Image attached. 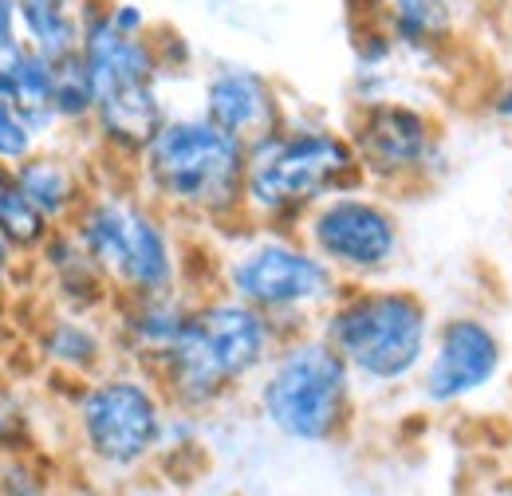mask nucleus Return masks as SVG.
I'll return each mask as SVG.
<instances>
[{
    "mask_svg": "<svg viewBox=\"0 0 512 496\" xmlns=\"http://www.w3.org/2000/svg\"><path fill=\"white\" fill-rule=\"evenodd\" d=\"M16 248L8 245L4 237H0V288H8V280H12V268H16Z\"/></svg>",
    "mask_w": 512,
    "mask_h": 496,
    "instance_id": "obj_27",
    "label": "nucleus"
},
{
    "mask_svg": "<svg viewBox=\"0 0 512 496\" xmlns=\"http://www.w3.org/2000/svg\"><path fill=\"white\" fill-rule=\"evenodd\" d=\"M256 414L296 445H331L351 430L359 382L316 327L284 335L253 382Z\"/></svg>",
    "mask_w": 512,
    "mask_h": 496,
    "instance_id": "obj_7",
    "label": "nucleus"
},
{
    "mask_svg": "<svg viewBox=\"0 0 512 496\" xmlns=\"http://www.w3.org/2000/svg\"><path fill=\"white\" fill-rule=\"evenodd\" d=\"M16 170V182L20 189L32 197V205L56 225L67 229L75 221V213L83 209V201L91 197V186L83 178V170L75 166V158H64L56 150H36L32 158H24Z\"/></svg>",
    "mask_w": 512,
    "mask_h": 496,
    "instance_id": "obj_16",
    "label": "nucleus"
},
{
    "mask_svg": "<svg viewBox=\"0 0 512 496\" xmlns=\"http://www.w3.org/2000/svg\"><path fill=\"white\" fill-rule=\"evenodd\" d=\"M158 28V24H154ZM79 56L95 83L91 134L111 158L138 162L146 142L166 123V63L150 36H119L107 20V0H83V44Z\"/></svg>",
    "mask_w": 512,
    "mask_h": 496,
    "instance_id": "obj_5",
    "label": "nucleus"
},
{
    "mask_svg": "<svg viewBox=\"0 0 512 496\" xmlns=\"http://www.w3.org/2000/svg\"><path fill=\"white\" fill-rule=\"evenodd\" d=\"M221 292L268 315L284 335L308 331L343 292V280L296 229L253 225L221 256Z\"/></svg>",
    "mask_w": 512,
    "mask_h": 496,
    "instance_id": "obj_8",
    "label": "nucleus"
},
{
    "mask_svg": "<svg viewBox=\"0 0 512 496\" xmlns=\"http://www.w3.org/2000/svg\"><path fill=\"white\" fill-rule=\"evenodd\" d=\"M111 347H115V335L107 339L95 323H91V311H64L56 315L44 335H40V351L44 359L64 374L75 378H95L103 374L107 359H111Z\"/></svg>",
    "mask_w": 512,
    "mask_h": 496,
    "instance_id": "obj_19",
    "label": "nucleus"
},
{
    "mask_svg": "<svg viewBox=\"0 0 512 496\" xmlns=\"http://www.w3.org/2000/svg\"><path fill=\"white\" fill-rule=\"evenodd\" d=\"M174 406L162 382L142 367L103 371L75 394V426L83 449L107 469L146 465L162 441Z\"/></svg>",
    "mask_w": 512,
    "mask_h": 496,
    "instance_id": "obj_10",
    "label": "nucleus"
},
{
    "mask_svg": "<svg viewBox=\"0 0 512 496\" xmlns=\"http://www.w3.org/2000/svg\"><path fill=\"white\" fill-rule=\"evenodd\" d=\"M312 252L331 264L343 284L386 280L406 252V229L390 197L363 186H351L320 201L296 229Z\"/></svg>",
    "mask_w": 512,
    "mask_h": 496,
    "instance_id": "obj_11",
    "label": "nucleus"
},
{
    "mask_svg": "<svg viewBox=\"0 0 512 496\" xmlns=\"http://www.w3.org/2000/svg\"><path fill=\"white\" fill-rule=\"evenodd\" d=\"M481 0H355V16L383 28L402 60H442L465 36Z\"/></svg>",
    "mask_w": 512,
    "mask_h": 496,
    "instance_id": "obj_14",
    "label": "nucleus"
},
{
    "mask_svg": "<svg viewBox=\"0 0 512 496\" xmlns=\"http://www.w3.org/2000/svg\"><path fill=\"white\" fill-rule=\"evenodd\" d=\"M193 300H186L182 292L170 296H142V300H115V347L123 351L130 367L154 374V367L170 355V347L178 343L186 319H190Z\"/></svg>",
    "mask_w": 512,
    "mask_h": 496,
    "instance_id": "obj_15",
    "label": "nucleus"
},
{
    "mask_svg": "<svg viewBox=\"0 0 512 496\" xmlns=\"http://www.w3.org/2000/svg\"><path fill=\"white\" fill-rule=\"evenodd\" d=\"M347 138L355 146L363 182L379 193L430 189L449 166L442 115L402 95L355 99Z\"/></svg>",
    "mask_w": 512,
    "mask_h": 496,
    "instance_id": "obj_9",
    "label": "nucleus"
},
{
    "mask_svg": "<svg viewBox=\"0 0 512 496\" xmlns=\"http://www.w3.org/2000/svg\"><path fill=\"white\" fill-rule=\"evenodd\" d=\"M213 126H221L241 146H256L292 115L276 79L249 63H213L201 75V107Z\"/></svg>",
    "mask_w": 512,
    "mask_h": 496,
    "instance_id": "obj_13",
    "label": "nucleus"
},
{
    "mask_svg": "<svg viewBox=\"0 0 512 496\" xmlns=\"http://www.w3.org/2000/svg\"><path fill=\"white\" fill-rule=\"evenodd\" d=\"M509 343L501 327L481 311H453L438 319L430 355L414 378V390L426 410H461L505 382Z\"/></svg>",
    "mask_w": 512,
    "mask_h": 496,
    "instance_id": "obj_12",
    "label": "nucleus"
},
{
    "mask_svg": "<svg viewBox=\"0 0 512 496\" xmlns=\"http://www.w3.org/2000/svg\"><path fill=\"white\" fill-rule=\"evenodd\" d=\"M130 170L138 193L178 221L217 229L245 221L249 146L229 138L201 111H170Z\"/></svg>",
    "mask_w": 512,
    "mask_h": 496,
    "instance_id": "obj_1",
    "label": "nucleus"
},
{
    "mask_svg": "<svg viewBox=\"0 0 512 496\" xmlns=\"http://www.w3.org/2000/svg\"><path fill=\"white\" fill-rule=\"evenodd\" d=\"M40 134L4 95H0V166H20L40 150Z\"/></svg>",
    "mask_w": 512,
    "mask_h": 496,
    "instance_id": "obj_23",
    "label": "nucleus"
},
{
    "mask_svg": "<svg viewBox=\"0 0 512 496\" xmlns=\"http://www.w3.org/2000/svg\"><path fill=\"white\" fill-rule=\"evenodd\" d=\"M20 40L48 56L52 63L67 60L83 44V0H16Z\"/></svg>",
    "mask_w": 512,
    "mask_h": 496,
    "instance_id": "obj_20",
    "label": "nucleus"
},
{
    "mask_svg": "<svg viewBox=\"0 0 512 496\" xmlns=\"http://www.w3.org/2000/svg\"><path fill=\"white\" fill-rule=\"evenodd\" d=\"M280 339L284 331L268 315L229 292H213L193 300L190 319L170 355L154 367V378L162 382L174 410L205 414L237 390L253 386L276 355Z\"/></svg>",
    "mask_w": 512,
    "mask_h": 496,
    "instance_id": "obj_2",
    "label": "nucleus"
},
{
    "mask_svg": "<svg viewBox=\"0 0 512 496\" xmlns=\"http://www.w3.org/2000/svg\"><path fill=\"white\" fill-rule=\"evenodd\" d=\"M489 496H512V473L497 477V481H493V493H489Z\"/></svg>",
    "mask_w": 512,
    "mask_h": 496,
    "instance_id": "obj_28",
    "label": "nucleus"
},
{
    "mask_svg": "<svg viewBox=\"0 0 512 496\" xmlns=\"http://www.w3.org/2000/svg\"><path fill=\"white\" fill-rule=\"evenodd\" d=\"M40 260L52 272V284L60 288L67 311H99L115 304V288H111L107 272L79 245V237L71 229H56L40 248Z\"/></svg>",
    "mask_w": 512,
    "mask_h": 496,
    "instance_id": "obj_18",
    "label": "nucleus"
},
{
    "mask_svg": "<svg viewBox=\"0 0 512 496\" xmlns=\"http://www.w3.org/2000/svg\"><path fill=\"white\" fill-rule=\"evenodd\" d=\"M52 233H56V225L20 189L16 170L12 166H0V237L16 248V252H40Z\"/></svg>",
    "mask_w": 512,
    "mask_h": 496,
    "instance_id": "obj_21",
    "label": "nucleus"
},
{
    "mask_svg": "<svg viewBox=\"0 0 512 496\" xmlns=\"http://www.w3.org/2000/svg\"><path fill=\"white\" fill-rule=\"evenodd\" d=\"M505 430H509V445H512V406H509V414H505Z\"/></svg>",
    "mask_w": 512,
    "mask_h": 496,
    "instance_id": "obj_29",
    "label": "nucleus"
},
{
    "mask_svg": "<svg viewBox=\"0 0 512 496\" xmlns=\"http://www.w3.org/2000/svg\"><path fill=\"white\" fill-rule=\"evenodd\" d=\"M363 186V170L347 130L288 115L280 130L249 146L245 221L268 229H300L327 197Z\"/></svg>",
    "mask_w": 512,
    "mask_h": 496,
    "instance_id": "obj_4",
    "label": "nucleus"
},
{
    "mask_svg": "<svg viewBox=\"0 0 512 496\" xmlns=\"http://www.w3.org/2000/svg\"><path fill=\"white\" fill-rule=\"evenodd\" d=\"M56 119L60 126H75V130L79 126L91 130L95 123V83L79 52L56 63Z\"/></svg>",
    "mask_w": 512,
    "mask_h": 496,
    "instance_id": "obj_22",
    "label": "nucleus"
},
{
    "mask_svg": "<svg viewBox=\"0 0 512 496\" xmlns=\"http://www.w3.org/2000/svg\"><path fill=\"white\" fill-rule=\"evenodd\" d=\"M438 315L426 296L402 284H343L316 331L351 367L359 390H406L430 355Z\"/></svg>",
    "mask_w": 512,
    "mask_h": 496,
    "instance_id": "obj_3",
    "label": "nucleus"
},
{
    "mask_svg": "<svg viewBox=\"0 0 512 496\" xmlns=\"http://www.w3.org/2000/svg\"><path fill=\"white\" fill-rule=\"evenodd\" d=\"M0 95L36 126L40 138L56 134V63L28 44H16L12 52L0 56Z\"/></svg>",
    "mask_w": 512,
    "mask_h": 496,
    "instance_id": "obj_17",
    "label": "nucleus"
},
{
    "mask_svg": "<svg viewBox=\"0 0 512 496\" xmlns=\"http://www.w3.org/2000/svg\"><path fill=\"white\" fill-rule=\"evenodd\" d=\"M107 20L119 36H150L158 24L142 0H107Z\"/></svg>",
    "mask_w": 512,
    "mask_h": 496,
    "instance_id": "obj_24",
    "label": "nucleus"
},
{
    "mask_svg": "<svg viewBox=\"0 0 512 496\" xmlns=\"http://www.w3.org/2000/svg\"><path fill=\"white\" fill-rule=\"evenodd\" d=\"M20 40V12H16V0H0V56L12 52Z\"/></svg>",
    "mask_w": 512,
    "mask_h": 496,
    "instance_id": "obj_26",
    "label": "nucleus"
},
{
    "mask_svg": "<svg viewBox=\"0 0 512 496\" xmlns=\"http://www.w3.org/2000/svg\"><path fill=\"white\" fill-rule=\"evenodd\" d=\"M481 111H485V119H489V123L497 126V130L512 142V71L509 75H501V79L485 91Z\"/></svg>",
    "mask_w": 512,
    "mask_h": 496,
    "instance_id": "obj_25",
    "label": "nucleus"
},
{
    "mask_svg": "<svg viewBox=\"0 0 512 496\" xmlns=\"http://www.w3.org/2000/svg\"><path fill=\"white\" fill-rule=\"evenodd\" d=\"M67 229L107 272L115 300L182 292V241L174 217L138 193V186L91 189Z\"/></svg>",
    "mask_w": 512,
    "mask_h": 496,
    "instance_id": "obj_6",
    "label": "nucleus"
},
{
    "mask_svg": "<svg viewBox=\"0 0 512 496\" xmlns=\"http://www.w3.org/2000/svg\"><path fill=\"white\" fill-rule=\"evenodd\" d=\"M501 4H512V0H501Z\"/></svg>",
    "mask_w": 512,
    "mask_h": 496,
    "instance_id": "obj_30",
    "label": "nucleus"
}]
</instances>
